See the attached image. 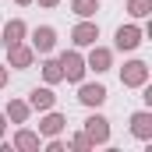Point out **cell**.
<instances>
[{
	"label": "cell",
	"mask_w": 152,
	"mask_h": 152,
	"mask_svg": "<svg viewBox=\"0 0 152 152\" xmlns=\"http://www.w3.org/2000/svg\"><path fill=\"white\" fill-rule=\"evenodd\" d=\"M7 113H11V120H14V124H25L28 106H25V103H11V106H7Z\"/></svg>",
	"instance_id": "2e32d148"
},
{
	"label": "cell",
	"mask_w": 152,
	"mask_h": 152,
	"mask_svg": "<svg viewBox=\"0 0 152 152\" xmlns=\"http://www.w3.org/2000/svg\"><path fill=\"white\" fill-rule=\"evenodd\" d=\"M36 145H39V138L32 131H21V134H18V149H36Z\"/></svg>",
	"instance_id": "e0dca14e"
},
{
	"label": "cell",
	"mask_w": 152,
	"mask_h": 152,
	"mask_svg": "<svg viewBox=\"0 0 152 152\" xmlns=\"http://www.w3.org/2000/svg\"><path fill=\"white\" fill-rule=\"evenodd\" d=\"M145 78H149V67H145L142 60H131V64H124V71H120V81H124V85H145Z\"/></svg>",
	"instance_id": "7a4b0ae2"
},
{
	"label": "cell",
	"mask_w": 152,
	"mask_h": 152,
	"mask_svg": "<svg viewBox=\"0 0 152 152\" xmlns=\"http://www.w3.org/2000/svg\"><path fill=\"white\" fill-rule=\"evenodd\" d=\"M78 99H81L85 106H99V103L106 99V88H103V85H81Z\"/></svg>",
	"instance_id": "8992f818"
},
{
	"label": "cell",
	"mask_w": 152,
	"mask_h": 152,
	"mask_svg": "<svg viewBox=\"0 0 152 152\" xmlns=\"http://www.w3.org/2000/svg\"><path fill=\"white\" fill-rule=\"evenodd\" d=\"M4 81H7V71H4V67H0V85H4Z\"/></svg>",
	"instance_id": "d6986e66"
},
{
	"label": "cell",
	"mask_w": 152,
	"mask_h": 152,
	"mask_svg": "<svg viewBox=\"0 0 152 152\" xmlns=\"http://www.w3.org/2000/svg\"><path fill=\"white\" fill-rule=\"evenodd\" d=\"M127 11H131L134 18H145L152 11V0H127Z\"/></svg>",
	"instance_id": "9a60e30c"
},
{
	"label": "cell",
	"mask_w": 152,
	"mask_h": 152,
	"mask_svg": "<svg viewBox=\"0 0 152 152\" xmlns=\"http://www.w3.org/2000/svg\"><path fill=\"white\" fill-rule=\"evenodd\" d=\"M28 106H32V110H50V106H53V92H50V88H32Z\"/></svg>",
	"instance_id": "ba28073f"
},
{
	"label": "cell",
	"mask_w": 152,
	"mask_h": 152,
	"mask_svg": "<svg viewBox=\"0 0 152 152\" xmlns=\"http://www.w3.org/2000/svg\"><path fill=\"white\" fill-rule=\"evenodd\" d=\"M60 127H64V117L60 113H50L46 120H42V134H57Z\"/></svg>",
	"instance_id": "5bb4252c"
},
{
	"label": "cell",
	"mask_w": 152,
	"mask_h": 152,
	"mask_svg": "<svg viewBox=\"0 0 152 152\" xmlns=\"http://www.w3.org/2000/svg\"><path fill=\"white\" fill-rule=\"evenodd\" d=\"M0 134H4V117H0Z\"/></svg>",
	"instance_id": "44dd1931"
},
{
	"label": "cell",
	"mask_w": 152,
	"mask_h": 152,
	"mask_svg": "<svg viewBox=\"0 0 152 152\" xmlns=\"http://www.w3.org/2000/svg\"><path fill=\"white\" fill-rule=\"evenodd\" d=\"M32 46H36L39 53H50V50L57 46V32H53L50 25H42V28H36V32H32Z\"/></svg>",
	"instance_id": "5b68a950"
},
{
	"label": "cell",
	"mask_w": 152,
	"mask_h": 152,
	"mask_svg": "<svg viewBox=\"0 0 152 152\" xmlns=\"http://www.w3.org/2000/svg\"><path fill=\"white\" fill-rule=\"evenodd\" d=\"M42 4H46V7H53V4H57V0H42Z\"/></svg>",
	"instance_id": "ffe728a7"
},
{
	"label": "cell",
	"mask_w": 152,
	"mask_h": 152,
	"mask_svg": "<svg viewBox=\"0 0 152 152\" xmlns=\"http://www.w3.org/2000/svg\"><path fill=\"white\" fill-rule=\"evenodd\" d=\"M88 67H92V71H110V50H92Z\"/></svg>",
	"instance_id": "7c38bea8"
},
{
	"label": "cell",
	"mask_w": 152,
	"mask_h": 152,
	"mask_svg": "<svg viewBox=\"0 0 152 152\" xmlns=\"http://www.w3.org/2000/svg\"><path fill=\"white\" fill-rule=\"evenodd\" d=\"M18 4H28V0H18Z\"/></svg>",
	"instance_id": "7402d4cb"
},
{
	"label": "cell",
	"mask_w": 152,
	"mask_h": 152,
	"mask_svg": "<svg viewBox=\"0 0 152 152\" xmlns=\"http://www.w3.org/2000/svg\"><path fill=\"white\" fill-rule=\"evenodd\" d=\"M78 42V46H92V42H96V39H99V28H96V25H88V21H85V25H78L75 28V36H71Z\"/></svg>",
	"instance_id": "52a82bcc"
},
{
	"label": "cell",
	"mask_w": 152,
	"mask_h": 152,
	"mask_svg": "<svg viewBox=\"0 0 152 152\" xmlns=\"http://www.w3.org/2000/svg\"><path fill=\"white\" fill-rule=\"evenodd\" d=\"M142 42V28H134V25H120L117 28V50H134Z\"/></svg>",
	"instance_id": "277c9868"
},
{
	"label": "cell",
	"mask_w": 152,
	"mask_h": 152,
	"mask_svg": "<svg viewBox=\"0 0 152 152\" xmlns=\"http://www.w3.org/2000/svg\"><path fill=\"white\" fill-rule=\"evenodd\" d=\"M7 50H11V64H14V67H28V64H32V50H28V46L14 42V46H7Z\"/></svg>",
	"instance_id": "30bf717a"
},
{
	"label": "cell",
	"mask_w": 152,
	"mask_h": 152,
	"mask_svg": "<svg viewBox=\"0 0 152 152\" xmlns=\"http://www.w3.org/2000/svg\"><path fill=\"white\" fill-rule=\"evenodd\" d=\"M60 78H64L60 64H57V60H50V64H46V81H60Z\"/></svg>",
	"instance_id": "ac0fdd59"
},
{
	"label": "cell",
	"mask_w": 152,
	"mask_h": 152,
	"mask_svg": "<svg viewBox=\"0 0 152 152\" xmlns=\"http://www.w3.org/2000/svg\"><path fill=\"white\" fill-rule=\"evenodd\" d=\"M85 138H88V142H99V145L110 142V127H106V120H103V117H88V120H85Z\"/></svg>",
	"instance_id": "3957f363"
},
{
	"label": "cell",
	"mask_w": 152,
	"mask_h": 152,
	"mask_svg": "<svg viewBox=\"0 0 152 152\" xmlns=\"http://www.w3.org/2000/svg\"><path fill=\"white\" fill-rule=\"evenodd\" d=\"M71 7H75V14H81V18H92L99 11V0H71Z\"/></svg>",
	"instance_id": "4fadbf2b"
},
{
	"label": "cell",
	"mask_w": 152,
	"mask_h": 152,
	"mask_svg": "<svg viewBox=\"0 0 152 152\" xmlns=\"http://www.w3.org/2000/svg\"><path fill=\"white\" fill-rule=\"evenodd\" d=\"M21 36H25V21H7V28H4V46H14V42H21Z\"/></svg>",
	"instance_id": "8fae6325"
},
{
	"label": "cell",
	"mask_w": 152,
	"mask_h": 152,
	"mask_svg": "<svg viewBox=\"0 0 152 152\" xmlns=\"http://www.w3.org/2000/svg\"><path fill=\"white\" fill-rule=\"evenodd\" d=\"M131 131H134L138 138H152V117L149 113H134L131 117Z\"/></svg>",
	"instance_id": "9c48e42d"
},
{
	"label": "cell",
	"mask_w": 152,
	"mask_h": 152,
	"mask_svg": "<svg viewBox=\"0 0 152 152\" xmlns=\"http://www.w3.org/2000/svg\"><path fill=\"white\" fill-rule=\"evenodd\" d=\"M57 64H60V71H64L67 81H81V75H85V60H81L78 53H64Z\"/></svg>",
	"instance_id": "6da1fadb"
}]
</instances>
